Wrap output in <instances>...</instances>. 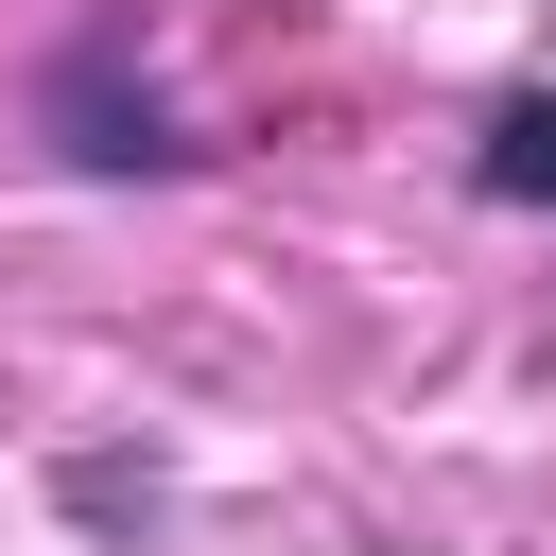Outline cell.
Returning a JSON list of instances; mask_svg holds the SVG:
<instances>
[{"instance_id":"cell-1","label":"cell","mask_w":556,"mask_h":556,"mask_svg":"<svg viewBox=\"0 0 556 556\" xmlns=\"http://www.w3.org/2000/svg\"><path fill=\"white\" fill-rule=\"evenodd\" d=\"M469 174H486L504 208H556V87H521V104L486 122V156H469Z\"/></svg>"},{"instance_id":"cell-2","label":"cell","mask_w":556,"mask_h":556,"mask_svg":"<svg viewBox=\"0 0 556 556\" xmlns=\"http://www.w3.org/2000/svg\"><path fill=\"white\" fill-rule=\"evenodd\" d=\"M70 122H87L70 156H104V174H122V156H174V139H156V104H122L104 70H70Z\"/></svg>"}]
</instances>
